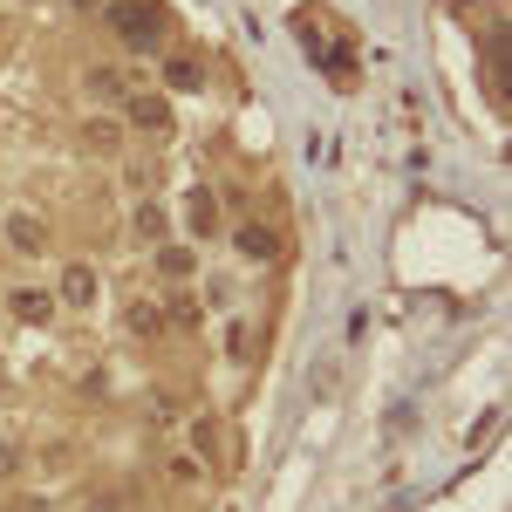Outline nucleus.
<instances>
[{"label":"nucleus","mask_w":512,"mask_h":512,"mask_svg":"<svg viewBox=\"0 0 512 512\" xmlns=\"http://www.w3.org/2000/svg\"><path fill=\"white\" fill-rule=\"evenodd\" d=\"M123 123H130V130L164 137V130H171V103H164L158 89H130V96H123Z\"/></svg>","instance_id":"nucleus-2"},{"label":"nucleus","mask_w":512,"mask_h":512,"mask_svg":"<svg viewBox=\"0 0 512 512\" xmlns=\"http://www.w3.org/2000/svg\"><path fill=\"white\" fill-rule=\"evenodd\" d=\"M185 226H192L198 239H212V233H219V198L205 192V185H192V192H185Z\"/></svg>","instance_id":"nucleus-6"},{"label":"nucleus","mask_w":512,"mask_h":512,"mask_svg":"<svg viewBox=\"0 0 512 512\" xmlns=\"http://www.w3.org/2000/svg\"><path fill=\"white\" fill-rule=\"evenodd\" d=\"M164 82H171L178 96H198V89H205V62H198V55H171V62H164Z\"/></svg>","instance_id":"nucleus-8"},{"label":"nucleus","mask_w":512,"mask_h":512,"mask_svg":"<svg viewBox=\"0 0 512 512\" xmlns=\"http://www.w3.org/2000/svg\"><path fill=\"white\" fill-rule=\"evenodd\" d=\"M82 151H96V158H117V151H123V123L89 117V123H82Z\"/></svg>","instance_id":"nucleus-7"},{"label":"nucleus","mask_w":512,"mask_h":512,"mask_svg":"<svg viewBox=\"0 0 512 512\" xmlns=\"http://www.w3.org/2000/svg\"><path fill=\"white\" fill-rule=\"evenodd\" d=\"M192 444H198V451H212V458H219V431H212V417H198V424H192Z\"/></svg>","instance_id":"nucleus-16"},{"label":"nucleus","mask_w":512,"mask_h":512,"mask_svg":"<svg viewBox=\"0 0 512 512\" xmlns=\"http://www.w3.org/2000/svg\"><path fill=\"white\" fill-rule=\"evenodd\" d=\"M82 96H89V103H123L130 82H123L117 69H89V76H82Z\"/></svg>","instance_id":"nucleus-9"},{"label":"nucleus","mask_w":512,"mask_h":512,"mask_svg":"<svg viewBox=\"0 0 512 512\" xmlns=\"http://www.w3.org/2000/svg\"><path fill=\"white\" fill-rule=\"evenodd\" d=\"M158 267H164L171 280H185V274L198 267V253H192V246H158Z\"/></svg>","instance_id":"nucleus-11"},{"label":"nucleus","mask_w":512,"mask_h":512,"mask_svg":"<svg viewBox=\"0 0 512 512\" xmlns=\"http://www.w3.org/2000/svg\"><path fill=\"white\" fill-rule=\"evenodd\" d=\"M7 239H14V253H41L48 246V226H41L35 212H14L7 219Z\"/></svg>","instance_id":"nucleus-10"},{"label":"nucleus","mask_w":512,"mask_h":512,"mask_svg":"<svg viewBox=\"0 0 512 512\" xmlns=\"http://www.w3.org/2000/svg\"><path fill=\"white\" fill-rule=\"evenodd\" d=\"M7 315L21 321V328H41V321L62 315V301H55L48 287H14V294H7Z\"/></svg>","instance_id":"nucleus-5"},{"label":"nucleus","mask_w":512,"mask_h":512,"mask_svg":"<svg viewBox=\"0 0 512 512\" xmlns=\"http://www.w3.org/2000/svg\"><path fill=\"white\" fill-rule=\"evenodd\" d=\"M103 21L117 28V41L123 48H158V35H164V14L151 7V0H103Z\"/></svg>","instance_id":"nucleus-1"},{"label":"nucleus","mask_w":512,"mask_h":512,"mask_svg":"<svg viewBox=\"0 0 512 512\" xmlns=\"http://www.w3.org/2000/svg\"><path fill=\"white\" fill-rule=\"evenodd\" d=\"M96 294H103L96 267H89V260H69V267H62V287H55V301H62V308H76V315H89V308H96Z\"/></svg>","instance_id":"nucleus-3"},{"label":"nucleus","mask_w":512,"mask_h":512,"mask_svg":"<svg viewBox=\"0 0 512 512\" xmlns=\"http://www.w3.org/2000/svg\"><path fill=\"white\" fill-rule=\"evenodd\" d=\"M76 7H103V0H76Z\"/></svg>","instance_id":"nucleus-18"},{"label":"nucleus","mask_w":512,"mask_h":512,"mask_svg":"<svg viewBox=\"0 0 512 512\" xmlns=\"http://www.w3.org/2000/svg\"><path fill=\"white\" fill-rule=\"evenodd\" d=\"M164 321H171V328H198V321H205V308H198L192 294H178V301L164 308Z\"/></svg>","instance_id":"nucleus-13"},{"label":"nucleus","mask_w":512,"mask_h":512,"mask_svg":"<svg viewBox=\"0 0 512 512\" xmlns=\"http://www.w3.org/2000/svg\"><path fill=\"white\" fill-rule=\"evenodd\" d=\"M76 512H117V499H110V492H96V499H82Z\"/></svg>","instance_id":"nucleus-17"},{"label":"nucleus","mask_w":512,"mask_h":512,"mask_svg":"<svg viewBox=\"0 0 512 512\" xmlns=\"http://www.w3.org/2000/svg\"><path fill=\"white\" fill-rule=\"evenodd\" d=\"M158 328H164L158 301H130V335H158Z\"/></svg>","instance_id":"nucleus-12"},{"label":"nucleus","mask_w":512,"mask_h":512,"mask_svg":"<svg viewBox=\"0 0 512 512\" xmlns=\"http://www.w3.org/2000/svg\"><path fill=\"white\" fill-rule=\"evenodd\" d=\"M137 239H164V212L158 205H137Z\"/></svg>","instance_id":"nucleus-14"},{"label":"nucleus","mask_w":512,"mask_h":512,"mask_svg":"<svg viewBox=\"0 0 512 512\" xmlns=\"http://www.w3.org/2000/svg\"><path fill=\"white\" fill-rule=\"evenodd\" d=\"M233 253H239V260H253V267H274V260H280V233H274V226H260V219H239V226H233Z\"/></svg>","instance_id":"nucleus-4"},{"label":"nucleus","mask_w":512,"mask_h":512,"mask_svg":"<svg viewBox=\"0 0 512 512\" xmlns=\"http://www.w3.org/2000/svg\"><path fill=\"white\" fill-rule=\"evenodd\" d=\"M198 478H205L198 458H171V485H198Z\"/></svg>","instance_id":"nucleus-15"}]
</instances>
